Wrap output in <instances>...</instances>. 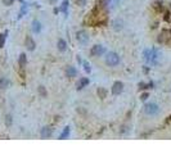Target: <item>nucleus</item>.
I'll return each mask as SVG.
<instances>
[{"label": "nucleus", "mask_w": 171, "mask_h": 154, "mask_svg": "<svg viewBox=\"0 0 171 154\" xmlns=\"http://www.w3.org/2000/svg\"><path fill=\"white\" fill-rule=\"evenodd\" d=\"M160 57H161V53L157 49H147L144 52V59L149 64H156L158 59H160Z\"/></svg>", "instance_id": "1"}, {"label": "nucleus", "mask_w": 171, "mask_h": 154, "mask_svg": "<svg viewBox=\"0 0 171 154\" xmlns=\"http://www.w3.org/2000/svg\"><path fill=\"white\" fill-rule=\"evenodd\" d=\"M106 63L108 66H117L120 63V57L116 53H108L106 57Z\"/></svg>", "instance_id": "2"}, {"label": "nucleus", "mask_w": 171, "mask_h": 154, "mask_svg": "<svg viewBox=\"0 0 171 154\" xmlns=\"http://www.w3.org/2000/svg\"><path fill=\"white\" fill-rule=\"evenodd\" d=\"M158 110H160V108H158V106L155 104V103H149V104H147V106L144 107V112L147 114H149V116H153V114L158 113Z\"/></svg>", "instance_id": "3"}, {"label": "nucleus", "mask_w": 171, "mask_h": 154, "mask_svg": "<svg viewBox=\"0 0 171 154\" xmlns=\"http://www.w3.org/2000/svg\"><path fill=\"white\" fill-rule=\"evenodd\" d=\"M76 39L81 45H86L88 41H89V35L85 32V31H78V32L76 34Z\"/></svg>", "instance_id": "4"}, {"label": "nucleus", "mask_w": 171, "mask_h": 154, "mask_svg": "<svg viewBox=\"0 0 171 154\" xmlns=\"http://www.w3.org/2000/svg\"><path fill=\"white\" fill-rule=\"evenodd\" d=\"M122 90H124V84H122L121 81H116L112 86V94L113 95H118L122 92Z\"/></svg>", "instance_id": "5"}, {"label": "nucleus", "mask_w": 171, "mask_h": 154, "mask_svg": "<svg viewBox=\"0 0 171 154\" xmlns=\"http://www.w3.org/2000/svg\"><path fill=\"white\" fill-rule=\"evenodd\" d=\"M170 39H171V31L163 30L161 32V35H160V38H158V41L160 42H169Z\"/></svg>", "instance_id": "6"}, {"label": "nucleus", "mask_w": 171, "mask_h": 154, "mask_svg": "<svg viewBox=\"0 0 171 154\" xmlns=\"http://www.w3.org/2000/svg\"><path fill=\"white\" fill-rule=\"evenodd\" d=\"M91 55H102L103 53H104V48H103L102 45H94L93 48H91Z\"/></svg>", "instance_id": "7"}, {"label": "nucleus", "mask_w": 171, "mask_h": 154, "mask_svg": "<svg viewBox=\"0 0 171 154\" xmlns=\"http://www.w3.org/2000/svg\"><path fill=\"white\" fill-rule=\"evenodd\" d=\"M35 41L31 39V38H30V36H27V38H26V48L28 49V50H34V49H35Z\"/></svg>", "instance_id": "8"}, {"label": "nucleus", "mask_w": 171, "mask_h": 154, "mask_svg": "<svg viewBox=\"0 0 171 154\" xmlns=\"http://www.w3.org/2000/svg\"><path fill=\"white\" fill-rule=\"evenodd\" d=\"M52 136V128H49V127H44L41 130V138H44V139H46V138H50Z\"/></svg>", "instance_id": "9"}, {"label": "nucleus", "mask_w": 171, "mask_h": 154, "mask_svg": "<svg viewBox=\"0 0 171 154\" xmlns=\"http://www.w3.org/2000/svg\"><path fill=\"white\" fill-rule=\"evenodd\" d=\"M86 85H89V78H81L80 81L77 82V89L81 90L82 88H85Z\"/></svg>", "instance_id": "10"}, {"label": "nucleus", "mask_w": 171, "mask_h": 154, "mask_svg": "<svg viewBox=\"0 0 171 154\" xmlns=\"http://www.w3.org/2000/svg\"><path fill=\"white\" fill-rule=\"evenodd\" d=\"M32 31L35 34H39L40 31H41V24L39 21H34L32 22Z\"/></svg>", "instance_id": "11"}, {"label": "nucleus", "mask_w": 171, "mask_h": 154, "mask_svg": "<svg viewBox=\"0 0 171 154\" xmlns=\"http://www.w3.org/2000/svg\"><path fill=\"white\" fill-rule=\"evenodd\" d=\"M76 73H77V71L73 68V67H68V68H67V71H66V75L68 76V77H75Z\"/></svg>", "instance_id": "12"}, {"label": "nucleus", "mask_w": 171, "mask_h": 154, "mask_svg": "<svg viewBox=\"0 0 171 154\" xmlns=\"http://www.w3.org/2000/svg\"><path fill=\"white\" fill-rule=\"evenodd\" d=\"M26 59H27L26 54H21L20 55V67H21L22 70L24 68V66H26Z\"/></svg>", "instance_id": "13"}, {"label": "nucleus", "mask_w": 171, "mask_h": 154, "mask_svg": "<svg viewBox=\"0 0 171 154\" xmlns=\"http://www.w3.org/2000/svg\"><path fill=\"white\" fill-rule=\"evenodd\" d=\"M58 49L60 52H64L66 49H67V44H66V41L64 40H58Z\"/></svg>", "instance_id": "14"}, {"label": "nucleus", "mask_w": 171, "mask_h": 154, "mask_svg": "<svg viewBox=\"0 0 171 154\" xmlns=\"http://www.w3.org/2000/svg\"><path fill=\"white\" fill-rule=\"evenodd\" d=\"M8 85H9V81L5 77L3 78H0V89H5V88H8Z\"/></svg>", "instance_id": "15"}, {"label": "nucleus", "mask_w": 171, "mask_h": 154, "mask_svg": "<svg viewBox=\"0 0 171 154\" xmlns=\"http://www.w3.org/2000/svg\"><path fill=\"white\" fill-rule=\"evenodd\" d=\"M70 135V127L67 126V127H64V130H63V132L59 135V139H66L67 136Z\"/></svg>", "instance_id": "16"}, {"label": "nucleus", "mask_w": 171, "mask_h": 154, "mask_svg": "<svg viewBox=\"0 0 171 154\" xmlns=\"http://www.w3.org/2000/svg\"><path fill=\"white\" fill-rule=\"evenodd\" d=\"M67 8H68V0H63L62 8H60V10H62L64 14H68V12H67Z\"/></svg>", "instance_id": "17"}, {"label": "nucleus", "mask_w": 171, "mask_h": 154, "mask_svg": "<svg viewBox=\"0 0 171 154\" xmlns=\"http://www.w3.org/2000/svg\"><path fill=\"white\" fill-rule=\"evenodd\" d=\"M7 35H8V32H4V34L0 35V48L4 46V42H5V39H7Z\"/></svg>", "instance_id": "18"}, {"label": "nucleus", "mask_w": 171, "mask_h": 154, "mask_svg": "<svg viewBox=\"0 0 171 154\" xmlns=\"http://www.w3.org/2000/svg\"><path fill=\"white\" fill-rule=\"evenodd\" d=\"M98 95H99L102 99L103 98H106V95H107V91L104 90V89H98Z\"/></svg>", "instance_id": "19"}, {"label": "nucleus", "mask_w": 171, "mask_h": 154, "mask_svg": "<svg viewBox=\"0 0 171 154\" xmlns=\"http://www.w3.org/2000/svg\"><path fill=\"white\" fill-rule=\"evenodd\" d=\"M84 70H85V72H90V71H91L90 64H89V63H86V62H84Z\"/></svg>", "instance_id": "20"}, {"label": "nucleus", "mask_w": 171, "mask_h": 154, "mask_svg": "<svg viewBox=\"0 0 171 154\" xmlns=\"http://www.w3.org/2000/svg\"><path fill=\"white\" fill-rule=\"evenodd\" d=\"M2 2H3L5 5H12V4H13L14 0H2Z\"/></svg>", "instance_id": "21"}, {"label": "nucleus", "mask_w": 171, "mask_h": 154, "mask_svg": "<svg viewBox=\"0 0 171 154\" xmlns=\"http://www.w3.org/2000/svg\"><path fill=\"white\" fill-rule=\"evenodd\" d=\"M5 122H7L8 126H10V123H12V117H10V116H7V120H5Z\"/></svg>", "instance_id": "22"}, {"label": "nucleus", "mask_w": 171, "mask_h": 154, "mask_svg": "<svg viewBox=\"0 0 171 154\" xmlns=\"http://www.w3.org/2000/svg\"><path fill=\"white\" fill-rule=\"evenodd\" d=\"M76 3L80 4V5H84L85 4V0H76Z\"/></svg>", "instance_id": "23"}, {"label": "nucleus", "mask_w": 171, "mask_h": 154, "mask_svg": "<svg viewBox=\"0 0 171 154\" xmlns=\"http://www.w3.org/2000/svg\"><path fill=\"white\" fill-rule=\"evenodd\" d=\"M147 98H148V94H143V95H142V100H145Z\"/></svg>", "instance_id": "24"}, {"label": "nucleus", "mask_w": 171, "mask_h": 154, "mask_svg": "<svg viewBox=\"0 0 171 154\" xmlns=\"http://www.w3.org/2000/svg\"><path fill=\"white\" fill-rule=\"evenodd\" d=\"M40 92H41L42 95H45V90H44V88H42V86H41V88H40Z\"/></svg>", "instance_id": "25"}, {"label": "nucleus", "mask_w": 171, "mask_h": 154, "mask_svg": "<svg viewBox=\"0 0 171 154\" xmlns=\"http://www.w3.org/2000/svg\"><path fill=\"white\" fill-rule=\"evenodd\" d=\"M170 123H171V116L166 120V125H170Z\"/></svg>", "instance_id": "26"}, {"label": "nucleus", "mask_w": 171, "mask_h": 154, "mask_svg": "<svg viewBox=\"0 0 171 154\" xmlns=\"http://www.w3.org/2000/svg\"><path fill=\"white\" fill-rule=\"evenodd\" d=\"M21 2H23V0H21Z\"/></svg>", "instance_id": "27"}]
</instances>
